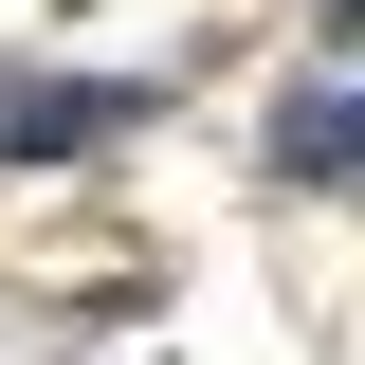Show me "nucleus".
<instances>
[{
  "label": "nucleus",
  "mask_w": 365,
  "mask_h": 365,
  "mask_svg": "<svg viewBox=\"0 0 365 365\" xmlns=\"http://www.w3.org/2000/svg\"><path fill=\"white\" fill-rule=\"evenodd\" d=\"M128 110H146V91L73 73V91H19V110H0V146H19V165H73V146H128Z\"/></svg>",
  "instance_id": "1"
},
{
  "label": "nucleus",
  "mask_w": 365,
  "mask_h": 365,
  "mask_svg": "<svg viewBox=\"0 0 365 365\" xmlns=\"http://www.w3.org/2000/svg\"><path fill=\"white\" fill-rule=\"evenodd\" d=\"M347 146H365V91L347 73H311L292 110H274V182H347Z\"/></svg>",
  "instance_id": "2"
}]
</instances>
